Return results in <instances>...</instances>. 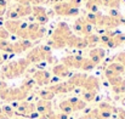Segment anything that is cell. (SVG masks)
Wrapping results in <instances>:
<instances>
[{
  "mask_svg": "<svg viewBox=\"0 0 125 119\" xmlns=\"http://www.w3.org/2000/svg\"><path fill=\"white\" fill-rule=\"evenodd\" d=\"M53 92L51 91V90H44L40 92V96H42V98L44 101H49V100H51L52 97H53Z\"/></svg>",
  "mask_w": 125,
  "mask_h": 119,
  "instance_id": "cell-3",
  "label": "cell"
},
{
  "mask_svg": "<svg viewBox=\"0 0 125 119\" xmlns=\"http://www.w3.org/2000/svg\"><path fill=\"white\" fill-rule=\"evenodd\" d=\"M60 108H61V111H62L64 114L72 113V112L74 111V108H73L72 103H71L68 100H67V101H62V102L60 103Z\"/></svg>",
  "mask_w": 125,
  "mask_h": 119,
  "instance_id": "cell-1",
  "label": "cell"
},
{
  "mask_svg": "<svg viewBox=\"0 0 125 119\" xmlns=\"http://www.w3.org/2000/svg\"><path fill=\"white\" fill-rule=\"evenodd\" d=\"M0 119H9L5 114H4V113H2V111H1V109H0Z\"/></svg>",
  "mask_w": 125,
  "mask_h": 119,
  "instance_id": "cell-6",
  "label": "cell"
},
{
  "mask_svg": "<svg viewBox=\"0 0 125 119\" xmlns=\"http://www.w3.org/2000/svg\"><path fill=\"white\" fill-rule=\"evenodd\" d=\"M67 73H68V71H67V68H64L63 66H58V67L55 68V74H57V76H60V77H66Z\"/></svg>",
  "mask_w": 125,
  "mask_h": 119,
  "instance_id": "cell-4",
  "label": "cell"
},
{
  "mask_svg": "<svg viewBox=\"0 0 125 119\" xmlns=\"http://www.w3.org/2000/svg\"><path fill=\"white\" fill-rule=\"evenodd\" d=\"M119 119H125V111L123 109L119 111Z\"/></svg>",
  "mask_w": 125,
  "mask_h": 119,
  "instance_id": "cell-5",
  "label": "cell"
},
{
  "mask_svg": "<svg viewBox=\"0 0 125 119\" xmlns=\"http://www.w3.org/2000/svg\"><path fill=\"white\" fill-rule=\"evenodd\" d=\"M35 80H37L39 84H47L49 80H50V76H49L46 72H39V73H37V76H35Z\"/></svg>",
  "mask_w": 125,
  "mask_h": 119,
  "instance_id": "cell-2",
  "label": "cell"
}]
</instances>
